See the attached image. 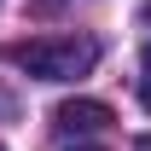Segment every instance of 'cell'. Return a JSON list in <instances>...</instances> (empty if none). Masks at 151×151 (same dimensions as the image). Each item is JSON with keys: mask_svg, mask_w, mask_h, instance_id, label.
<instances>
[{"mask_svg": "<svg viewBox=\"0 0 151 151\" xmlns=\"http://www.w3.org/2000/svg\"><path fill=\"white\" fill-rule=\"evenodd\" d=\"M6 58L18 70H29L35 81H76L99 64V47L76 41V35H41V41H23V47H6Z\"/></svg>", "mask_w": 151, "mask_h": 151, "instance_id": "6da1fadb", "label": "cell"}, {"mask_svg": "<svg viewBox=\"0 0 151 151\" xmlns=\"http://www.w3.org/2000/svg\"><path fill=\"white\" fill-rule=\"evenodd\" d=\"M134 151H151V134H145V139H139V145H134Z\"/></svg>", "mask_w": 151, "mask_h": 151, "instance_id": "277c9868", "label": "cell"}, {"mask_svg": "<svg viewBox=\"0 0 151 151\" xmlns=\"http://www.w3.org/2000/svg\"><path fill=\"white\" fill-rule=\"evenodd\" d=\"M139 105L151 111V41H145V58H139Z\"/></svg>", "mask_w": 151, "mask_h": 151, "instance_id": "3957f363", "label": "cell"}, {"mask_svg": "<svg viewBox=\"0 0 151 151\" xmlns=\"http://www.w3.org/2000/svg\"><path fill=\"white\" fill-rule=\"evenodd\" d=\"M70 151H105V145H70Z\"/></svg>", "mask_w": 151, "mask_h": 151, "instance_id": "5b68a950", "label": "cell"}, {"mask_svg": "<svg viewBox=\"0 0 151 151\" xmlns=\"http://www.w3.org/2000/svg\"><path fill=\"white\" fill-rule=\"evenodd\" d=\"M111 122H116V111L105 99H64L52 111V128H64V134H99V128H111Z\"/></svg>", "mask_w": 151, "mask_h": 151, "instance_id": "7a4b0ae2", "label": "cell"}]
</instances>
